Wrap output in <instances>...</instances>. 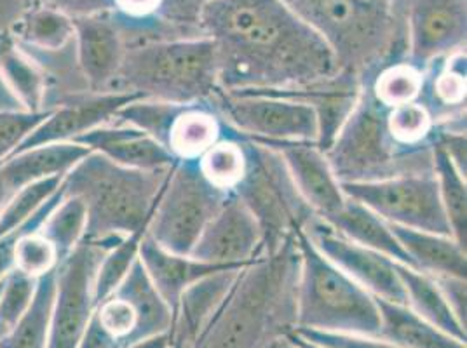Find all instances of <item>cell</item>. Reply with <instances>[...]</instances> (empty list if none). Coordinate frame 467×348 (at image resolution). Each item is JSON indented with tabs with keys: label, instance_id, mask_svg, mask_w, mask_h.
Returning <instances> with one entry per match:
<instances>
[{
	"label": "cell",
	"instance_id": "cell-1",
	"mask_svg": "<svg viewBox=\"0 0 467 348\" xmlns=\"http://www.w3.org/2000/svg\"><path fill=\"white\" fill-rule=\"evenodd\" d=\"M199 30L216 46L227 93L295 89L338 72L327 40L283 0H213Z\"/></svg>",
	"mask_w": 467,
	"mask_h": 348
},
{
	"label": "cell",
	"instance_id": "cell-2",
	"mask_svg": "<svg viewBox=\"0 0 467 348\" xmlns=\"http://www.w3.org/2000/svg\"><path fill=\"white\" fill-rule=\"evenodd\" d=\"M298 271L296 239L244 265L192 348H267L292 331Z\"/></svg>",
	"mask_w": 467,
	"mask_h": 348
},
{
	"label": "cell",
	"instance_id": "cell-3",
	"mask_svg": "<svg viewBox=\"0 0 467 348\" xmlns=\"http://www.w3.org/2000/svg\"><path fill=\"white\" fill-rule=\"evenodd\" d=\"M330 46L338 70L367 82L407 59V15L370 0H283Z\"/></svg>",
	"mask_w": 467,
	"mask_h": 348
},
{
	"label": "cell",
	"instance_id": "cell-4",
	"mask_svg": "<svg viewBox=\"0 0 467 348\" xmlns=\"http://www.w3.org/2000/svg\"><path fill=\"white\" fill-rule=\"evenodd\" d=\"M170 169L141 171L91 152L63 178L65 195L78 197L88 213L86 242L112 246L145 232Z\"/></svg>",
	"mask_w": 467,
	"mask_h": 348
},
{
	"label": "cell",
	"instance_id": "cell-5",
	"mask_svg": "<svg viewBox=\"0 0 467 348\" xmlns=\"http://www.w3.org/2000/svg\"><path fill=\"white\" fill-rule=\"evenodd\" d=\"M114 91L173 105L206 103L220 91L216 46L199 36L130 47Z\"/></svg>",
	"mask_w": 467,
	"mask_h": 348
},
{
	"label": "cell",
	"instance_id": "cell-6",
	"mask_svg": "<svg viewBox=\"0 0 467 348\" xmlns=\"http://www.w3.org/2000/svg\"><path fill=\"white\" fill-rule=\"evenodd\" d=\"M296 246L300 271L295 328L375 336L380 328L375 296L319 251L306 232L296 235Z\"/></svg>",
	"mask_w": 467,
	"mask_h": 348
},
{
	"label": "cell",
	"instance_id": "cell-7",
	"mask_svg": "<svg viewBox=\"0 0 467 348\" xmlns=\"http://www.w3.org/2000/svg\"><path fill=\"white\" fill-rule=\"evenodd\" d=\"M388 107L371 97L367 84L342 129L325 152L340 183L380 181L405 174L434 173V148H405L390 136Z\"/></svg>",
	"mask_w": 467,
	"mask_h": 348
},
{
	"label": "cell",
	"instance_id": "cell-8",
	"mask_svg": "<svg viewBox=\"0 0 467 348\" xmlns=\"http://www.w3.org/2000/svg\"><path fill=\"white\" fill-rule=\"evenodd\" d=\"M244 152L246 168L233 194L254 214L264 235V254H273L306 232L317 216L298 192L283 155L248 138Z\"/></svg>",
	"mask_w": 467,
	"mask_h": 348
},
{
	"label": "cell",
	"instance_id": "cell-9",
	"mask_svg": "<svg viewBox=\"0 0 467 348\" xmlns=\"http://www.w3.org/2000/svg\"><path fill=\"white\" fill-rule=\"evenodd\" d=\"M171 324V310L138 258L116 290L95 305L78 348L135 347L170 334Z\"/></svg>",
	"mask_w": 467,
	"mask_h": 348
},
{
	"label": "cell",
	"instance_id": "cell-10",
	"mask_svg": "<svg viewBox=\"0 0 467 348\" xmlns=\"http://www.w3.org/2000/svg\"><path fill=\"white\" fill-rule=\"evenodd\" d=\"M231 192L212 183L197 160H176L159 195L147 235L161 248L176 254H191Z\"/></svg>",
	"mask_w": 467,
	"mask_h": 348
},
{
	"label": "cell",
	"instance_id": "cell-11",
	"mask_svg": "<svg viewBox=\"0 0 467 348\" xmlns=\"http://www.w3.org/2000/svg\"><path fill=\"white\" fill-rule=\"evenodd\" d=\"M210 103L234 133L243 138L258 143L317 141V117L300 99L220 89Z\"/></svg>",
	"mask_w": 467,
	"mask_h": 348
},
{
	"label": "cell",
	"instance_id": "cell-12",
	"mask_svg": "<svg viewBox=\"0 0 467 348\" xmlns=\"http://www.w3.org/2000/svg\"><path fill=\"white\" fill-rule=\"evenodd\" d=\"M340 185L344 194L361 202L390 225L451 235L434 173L405 174L380 181Z\"/></svg>",
	"mask_w": 467,
	"mask_h": 348
},
{
	"label": "cell",
	"instance_id": "cell-13",
	"mask_svg": "<svg viewBox=\"0 0 467 348\" xmlns=\"http://www.w3.org/2000/svg\"><path fill=\"white\" fill-rule=\"evenodd\" d=\"M114 246V244H112ZM103 246L82 241L57 269V298L46 348H78L95 310V277Z\"/></svg>",
	"mask_w": 467,
	"mask_h": 348
},
{
	"label": "cell",
	"instance_id": "cell-14",
	"mask_svg": "<svg viewBox=\"0 0 467 348\" xmlns=\"http://www.w3.org/2000/svg\"><path fill=\"white\" fill-rule=\"evenodd\" d=\"M467 0H409L407 61L419 70L466 51Z\"/></svg>",
	"mask_w": 467,
	"mask_h": 348
},
{
	"label": "cell",
	"instance_id": "cell-15",
	"mask_svg": "<svg viewBox=\"0 0 467 348\" xmlns=\"http://www.w3.org/2000/svg\"><path fill=\"white\" fill-rule=\"evenodd\" d=\"M306 235L340 271H346L352 281L375 298L407 305V296L394 260L350 242L319 218L306 229Z\"/></svg>",
	"mask_w": 467,
	"mask_h": 348
},
{
	"label": "cell",
	"instance_id": "cell-16",
	"mask_svg": "<svg viewBox=\"0 0 467 348\" xmlns=\"http://www.w3.org/2000/svg\"><path fill=\"white\" fill-rule=\"evenodd\" d=\"M264 254V235L248 208L231 194L195 242L191 256L218 267L241 269Z\"/></svg>",
	"mask_w": 467,
	"mask_h": 348
},
{
	"label": "cell",
	"instance_id": "cell-17",
	"mask_svg": "<svg viewBox=\"0 0 467 348\" xmlns=\"http://www.w3.org/2000/svg\"><path fill=\"white\" fill-rule=\"evenodd\" d=\"M141 99L131 93H82L70 101L51 108L39 126L21 143L16 152L36 148L40 145L70 143L78 136L86 135L99 126L116 120L117 114L128 103ZM15 152V154H16Z\"/></svg>",
	"mask_w": 467,
	"mask_h": 348
},
{
	"label": "cell",
	"instance_id": "cell-18",
	"mask_svg": "<svg viewBox=\"0 0 467 348\" xmlns=\"http://www.w3.org/2000/svg\"><path fill=\"white\" fill-rule=\"evenodd\" d=\"M74 20L76 51L80 77L88 91H114L126 56V42L114 13L78 16Z\"/></svg>",
	"mask_w": 467,
	"mask_h": 348
},
{
	"label": "cell",
	"instance_id": "cell-19",
	"mask_svg": "<svg viewBox=\"0 0 467 348\" xmlns=\"http://www.w3.org/2000/svg\"><path fill=\"white\" fill-rule=\"evenodd\" d=\"M264 145L283 155L298 192L321 221H328L344 208L348 195L344 194L327 155L317 143L293 141Z\"/></svg>",
	"mask_w": 467,
	"mask_h": 348
},
{
	"label": "cell",
	"instance_id": "cell-20",
	"mask_svg": "<svg viewBox=\"0 0 467 348\" xmlns=\"http://www.w3.org/2000/svg\"><path fill=\"white\" fill-rule=\"evenodd\" d=\"M365 82L358 76L338 70L335 76L323 78L304 87L285 91H264L267 95L300 99L312 107L317 117V147L327 152L342 129L350 112L358 105Z\"/></svg>",
	"mask_w": 467,
	"mask_h": 348
},
{
	"label": "cell",
	"instance_id": "cell-21",
	"mask_svg": "<svg viewBox=\"0 0 467 348\" xmlns=\"http://www.w3.org/2000/svg\"><path fill=\"white\" fill-rule=\"evenodd\" d=\"M74 143L131 169L159 171L170 169L176 164L175 157L156 138L122 122L99 126L86 135L78 136Z\"/></svg>",
	"mask_w": 467,
	"mask_h": 348
},
{
	"label": "cell",
	"instance_id": "cell-22",
	"mask_svg": "<svg viewBox=\"0 0 467 348\" xmlns=\"http://www.w3.org/2000/svg\"><path fill=\"white\" fill-rule=\"evenodd\" d=\"M241 269L214 271L182 292L173 313L170 348L194 347L195 340L223 303Z\"/></svg>",
	"mask_w": 467,
	"mask_h": 348
},
{
	"label": "cell",
	"instance_id": "cell-23",
	"mask_svg": "<svg viewBox=\"0 0 467 348\" xmlns=\"http://www.w3.org/2000/svg\"><path fill=\"white\" fill-rule=\"evenodd\" d=\"M138 258L157 292L171 310V313H175L182 292L191 288L194 282L214 271L234 269L199 261L191 254L168 251L156 244L147 233L140 244Z\"/></svg>",
	"mask_w": 467,
	"mask_h": 348
},
{
	"label": "cell",
	"instance_id": "cell-24",
	"mask_svg": "<svg viewBox=\"0 0 467 348\" xmlns=\"http://www.w3.org/2000/svg\"><path fill=\"white\" fill-rule=\"evenodd\" d=\"M89 154V148L74 141L40 145L7 157L0 164V179L15 194L30 183L65 176Z\"/></svg>",
	"mask_w": 467,
	"mask_h": 348
},
{
	"label": "cell",
	"instance_id": "cell-25",
	"mask_svg": "<svg viewBox=\"0 0 467 348\" xmlns=\"http://www.w3.org/2000/svg\"><path fill=\"white\" fill-rule=\"evenodd\" d=\"M390 230L407 252L413 269L426 271L432 277L467 279L466 248L451 235L413 230L398 225H390Z\"/></svg>",
	"mask_w": 467,
	"mask_h": 348
},
{
	"label": "cell",
	"instance_id": "cell-26",
	"mask_svg": "<svg viewBox=\"0 0 467 348\" xmlns=\"http://www.w3.org/2000/svg\"><path fill=\"white\" fill-rule=\"evenodd\" d=\"M227 131V124L210 101L182 105L170 126L164 147L176 160H197Z\"/></svg>",
	"mask_w": 467,
	"mask_h": 348
},
{
	"label": "cell",
	"instance_id": "cell-27",
	"mask_svg": "<svg viewBox=\"0 0 467 348\" xmlns=\"http://www.w3.org/2000/svg\"><path fill=\"white\" fill-rule=\"evenodd\" d=\"M380 313V328L375 336L400 348H467L464 342L432 326L409 305L375 298Z\"/></svg>",
	"mask_w": 467,
	"mask_h": 348
},
{
	"label": "cell",
	"instance_id": "cell-28",
	"mask_svg": "<svg viewBox=\"0 0 467 348\" xmlns=\"http://www.w3.org/2000/svg\"><path fill=\"white\" fill-rule=\"evenodd\" d=\"M325 223L354 244L380 252L398 263L410 265L409 256L390 230L389 223L350 197H348L344 208Z\"/></svg>",
	"mask_w": 467,
	"mask_h": 348
},
{
	"label": "cell",
	"instance_id": "cell-29",
	"mask_svg": "<svg viewBox=\"0 0 467 348\" xmlns=\"http://www.w3.org/2000/svg\"><path fill=\"white\" fill-rule=\"evenodd\" d=\"M396 271L401 279L410 309L419 313L420 317H424L432 326L445 331L450 336L466 343V326L457 319L453 310L450 309L436 279L426 271H417L410 265L398 263V261H396Z\"/></svg>",
	"mask_w": 467,
	"mask_h": 348
},
{
	"label": "cell",
	"instance_id": "cell-30",
	"mask_svg": "<svg viewBox=\"0 0 467 348\" xmlns=\"http://www.w3.org/2000/svg\"><path fill=\"white\" fill-rule=\"evenodd\" d=\"M0 78L9 93L28 112L49 110L44 107L46 80L39 68L26 58L7 32L0 34Z\"/></svg>",
	"mask_w": 467,
	"mask_h": 348
},
{
	"label": "cell",
	"instance_id": "cell-31",
	"mask_svg": "<svg viewBox=\"0 0 467 348\" xmlns=\"http://www.w3.org/2000/svg\"><path fill=\"white\" fill-rule=\"evenodd\" d=\"M55 298L57 271L37 279V290L25 315L9 331L0 333V348H46Z\"/></svg>",
	"mask_w": 467,
	"mask_h": 348
},
{
	"label": "cell",
	"instance_id": "cell-32",
	"mask_svg": "<svg viewBox=\"0 0 467 348\" xmlns=\"http://www.w3.org/2000/svg\"><path fill=\"white\" fill-rule=\"evenodd\" d=\"M390 136L405 148L428 150L434 148V135L440 120L420 95L405 105L390 107L386 112Z\"/></svg>",
	"mask_w": 467,
	"mask_h": 348
},
{
	"label": "cell",
	"instance_id": "cell-33",
	"mask_svg": "<svg viewBox=\"0 0 467 348\" xmlns=\"http://www.w3.org/2000/svg\"><path fill=\"white\" fill-rule=\"evenodd\" d=\"M434 176L438 181L440 199L447 214L451 237L466 248L467 242V183L466 174L448 159L445 152L434 147Z\"/></svg>",
	"mask_w": 467,
	"mask_h": 348
},
{
	"label": "cell",
	"instance_id": "cell-34",
	"mask_svg": "<svg viewBox=\"0 0 467 348\" xmlns=\"http://www.w3.org/2000/svg\"><path fill=\"white\" fill-rule=\"evenodd\" d=\"M424 70L401 59L380 68L365 84L370 89L371 97L390 108L419 99L424 89Z\"/></svg>",
	"mask_w": 467,
	"mask_h": 348
},
{
	"label": "cell",
	"instance_id": "cell-35",
	"mask_svg": "<svg viewBox=\"0 0 467 348\" xmlns=\"http://www.w3.org/2000/svg\"><path fill=\"white\" fill-rule=\"evenodd\" d=\"M197 164L212 183L233 194L246 168L244 138L229 128L227 135L197 159Z\"/></svg>",
	"mask_w": 467,
	"mask_h": 348
},
{
	"label": "cell",
	"instance_id": "cell-36",
	"mask_svg": "<svg viewBox=\"0 0 467 348\" xmlns=\"http://www.w3.org/2000/svg\"><path fill=\"white\" fill-rule=\"evenodd\" d=\"M86 225L88 213L82 200L74 195H63L39 232L55 246L61 263L84 241Z\"/></svg>",
	"mask_w": 467,
	"mask_h": 348
},
{
	"label": "cell",
	"instance_id": "cell-37",
	"mask_svg": "<svg viewBox=\"0 0 467 348\" xmlns=\"http://www.w3.org/2000/svg\"><path fill=\"white\" fill-rule=\"evenodd\" d=\"M21 39L44 51H61L76 36L72 16L57 7L32 9L20 23Z\"/></svg>",
	"mask_w": 467,
	"mask_h": 348
},
{
	"label": "cell",
	"instance_id": "cell-38",
	"mask_svg": "<svg viewBox=\"0 0 467 348\" xmlns=\"http://www.w3.org/2000/svg\"><path fill=\"white\" fill-rule=\"evenodd\" d=\"M145 233L147 230L131 233L105 251L95 277V305L116 290L128 275V271H131L133 263L138 260L140 244Z\"/></svg>",
	"mask_w": 467,
	"mask_h": 348
},
{
	"label": "cell",
	"instance_id": "cell-39",
	"mask_svg": "<svg viewBox=\"0 0 467 348\" xmlns=\"http://www.w3.org/2000/svg\"><path fill=\"white\" fill-rule=\"evenodd\" d=\"M65 176L40 179L11 195L0 210V237L18 229L40 206L55 194Z\"/></svg>",
	"mask_w": 467,
	"mask_h": 348
},
{
	"label": "cell",
	"instance_id": "cell-40",
	"mask_svg": "<svg viewBox=\"0 0 467 348\" xmlns=\"http://www.w3.org/2000/svg\"><path fill=\"white\" fill-rule=\"evenodd\" d=\"M58 265V252L40 232L25 233L15 244L13 271L39 279L49 271H57Z\"/></svg>",
	"mask_w": 467,
	"mask_h": 348
},
{
	"label": "cell",
	"instance_id": "cell-41",
	"mask_svg": "<svg viewBox=\"0 0 467 348\" xmlns=\"http://www.w3.org/2000/svg\"><path fill=\"white\" fill-rule=\"evenodd\" d=\"M37 290V279L11 271L2 281L0 291V333L13 328L30 307Z\"/></svg>",
	"mask_w": 467,
	"mask_h": 348
},
{
	"label": "cell",
	"instance_id": "cell-42",
	"mask_svg": "<svg viewBox=\"0 0 467 348\" xmlns=\"http://www.w3.org/2000/svg\"><path fill=\"white\" fill-rule=\"evenodd\" d=\"M49 110H0V164L18 150L21 143L49 116Z\"/></svg>",
	"mask_w": 467,
	"mask_h": 348
},
{
	"label": "cell",
	"instance_id": "cell-43",
	"mask_svg": "<svg viewBox=\"0 0 467 348\" xmlns=\"http://www.w3.org/2000/svg\"><path fill=\"white\" fill-rule=\"evenodd\" d=\"M212 2L213 0H162L156 16L185 37H199L202 36L199 30L201 15Z\"/></svg>",
	"mask_w": 467,
	"mask_h": 348
},
{
	"label": "cell",
	"instance_id": "cell-44",
	"mask_svg": "<svg viewBox=\"0 0 467 348\" xmlns=\"http://www.w3.org/2000/svg\"><path fill=\"white\" fill-rule=\"evenodd\" d=\"M300 338L330 348H400L390 342H386L379 336H365V334H346V333H323L311 329L293 328Z\"/></svg>",
	"mask_w": 467,
	"mask_h": 348
},
{
	"label": "cell",
	"instance_id": "cell-45",
	"mask_svg": "<svg viewBox=\"0 0 467 348\" xmlns=\"http://www.w3.org/2000/svg\"><path fill=\"white\" fill-rule=\"evenodd\" d=\"M445 300L457 315V319L466 326L467 279L462 277H434Z\"/></svg>",
	"mask_w": 467,
	"mask_h": 348
},
{
	"label": "cell",
	"instance_id": "cell-46",
	"mask_svg": "<svg viewBox=\"0 0 467 348\" xmlns=\"http://www.w3.org/2000/svg\"><path fill=\"white\" fill-rule=\"evenodd\" d=\"M162 0H112L114 13L128 20H143L156 16Z\"/></svg>",
	"mask_w": 467,
	"mask_h": 348
},
{
	"label": "cell",
	"instance_id": "cell-47",
	"mask_svg": "<svg viewBox=\"0 0 467 348\" xmlns=\"http://www.w3.org/2000/svg\"><path fill=\"white\" fill-rule=\"evenodd\" d=\"M131 348H170V334H161Z\"/></svg>",
	"mask_w": 467,
	"mask_h": 348
},
{
	"label": "cell",
	"instance_id": "cell-48",
	"mask_svg": "<svg viewBox=\"0 0 467 348\" xmlns=\"http://www.w3.org/2000/svg\"><path fill=\"white\" fill-rule=\"evenodd\" d=\"M267 348H300L295 342H293L292 338H290V334L286 333V334H281V336H277V338H274L273 342L269 343V347Z\"/></svg>",
	"mask_w": 467,
	"mask_h": 348
},
{
	"label": "cell",
	"instance_id": "cell-49",
	"mask_svg": "<svg viewBox=\"0 0 467 348\" xmlns=\"http://www.w3.org/2000/svg\"><path fill=\"white\" fill-rule=\"evenodd\" d=\"M288 334H290V338H292L293 342L298 345L300 348H330V347H323V345H317V343H312V342H307V340H304V338H300L296 333H293V331H288Z\"/></svg>",
	"mask_w": 467,
	"mask_h": 348
},
{
	"label": "cell",
	"instance_id": "cell-50",
	"mask_svg": "<svg viewBox=\"0 0 467 348\" xmlns=\"http://www.w3.org/2000/svg\"><path fill=\"white\" fill-rule=\"evenodd\" d=\"M13 195V192L4 185V181L0 179V210L4 208V204L7 202V199Z\"/></svg>",
	"mask_w": 467,
	"mask_h": 348
},
{
	"label": "cell",
	"instance_id": "cell-51",
	"mask_svg": "<svg viewBox=\"0 0 467 348\" xmlns=\"http://www.w3.org/2000/svg\"><path fill=\"white\" fill-rule=\"evenodd\" d=\"M23 2H25V4H30V2H32V0H23Z\"/></svg>",
	"mask_w": 467,
	"mask_h": 348
},
{
	"label": "cell",
	"instance_id": "cell-52",
	"mask_svg": "<svg viewBox=\"0 0 467 348\" xmlns=\"http://www.w3.org/2000/svg\"><path fill=\"white\" fill-rule=\"evenodd\" d=\"M4 281V279H2ZM2 281H0V291H2Z\"/></svg>",
	"mask_w": 467,
	"mask_h": 348
}]
</instances>
